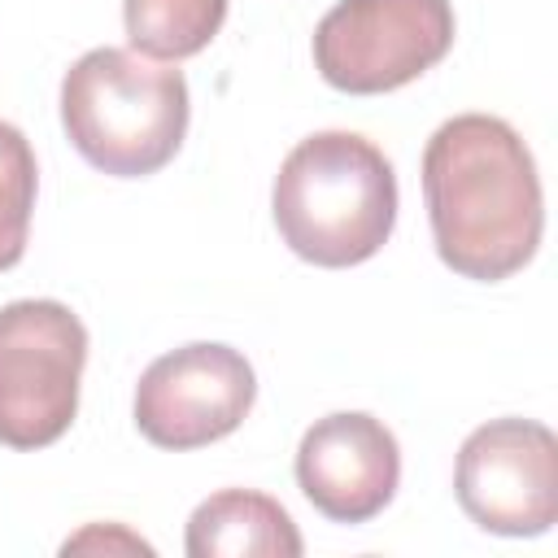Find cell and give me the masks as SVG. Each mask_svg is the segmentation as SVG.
<instances>
[{"mask_svg": "<svg viewBox=\"0 0 558 558\" xmlns=\"http://www.w3.org/2000/svg\"><path fill=\"white\" fill-rule=\"evenodd\" d=\"M423 201L436 253L462 279L501 283L541 248L545 196L532 148L493 113H458L432 131Z\"/></svg>", "mask_w": 558, "mask_h": 558, "instance_id": "6da1fadb", "label": "cell"}, {"mask_svg": "<svg viewBox=\"0 0 558 558\" xmlns=\"http://www.w3.org/2000/svg\"><path fill=\"white\" fill-rule=\"evenodd\" d=\"M227 22V0H122L131 52L148 61H183L214 44Z\"/></svg>", "mask_w": 558, "mask_h": 558, "instance_id": "30bf717a", "label": "cell"}, {"mask_svg": "<svg viewBox=\"0 0 558 558\" xmlns=\"http://www.w3.org/2000/svg\"><path fill=\"white\" fill-rule=\"evenodd\" d=\"M296 484L331 523H366L401 484L397 436L366 410H336L305 427L296 445Z\"/></svg>", "mask_w": 558, "mask_h": 558, "instance_id": "ba28073f", "label": "cell"}, {"mask_svg": "<svg viewBox=\"0 0 558 558\" xmlns=\"http://www.w3.org/2000/svg\"><path fill=\"white\" fill-rule=\"evenodd\" d=\"M453 26L449 0H340L314 26V65L349 96L397 92L445 61Z\"/></svg>", "mask_w": 558, "mask_h": 558, "instance_id": "5b68a950", "label": "cell"}, {"mask_svg": "<svg viewBox=\"0 0 558 558\" xmlns=\"http://www.w3.org/2000/svg\"><path fill=\"white\" fill-rule=\"evenodd\" d=\"M257 401L248 357L218 340L161 353L135 384V427L157 449H201L231 436Z\"/></svg>", "mask_w": 558, "mask_h": 558, "instance_id": "52a82bcc", "label": "cell"}, {"mask_svg": "<svg viewBox=\"0 0 558 558\" xmlns=\"http://www.w3.org/2000/svg\"><path fill=\"white\" fill-rule=\"evenodd\" d=\"M78 549H126V554H153L148 541H140L135 532H126L122 523H87L78 536H70L61 545V554H78Z\"/></svg>", "mask_w": 558, "mask_h": 558, "instance_id": "7c38bea8", "label": "cell"}, {"mask_svg": "<svg viewBox=\"0 0 558 558\" xmlns=\"http://www.w3.org/2000/svg\"><path fill=\"white\" fill-rule=\"evenodd\" d=\"M187 78L131 48H92L61 78V126L113 179L157 174L187 135Z\"/></svg>", "mask_w": 558, "mask_h": 558, "instance_id": "3957f363", "label": "cell"}, {"mask_svg": "<svg viewBox=\"0 0 558 558\" xmlns=\"http://www.w3.org/2000/svg\"><path fill=\"white\" fill-rule=\"evenodd\" d=\"M270 214L301 262L323 270L362 266L397 227L392 161L357 131H314L283 157Z\"/></svg>", "mask_w": 558, "mask_h": 558, "instance_id": "7a4b0ae2", "label": "cell"}, {"mask_svg": "<svg viewBox=\"0 0 558 558\" xmlns=\"http://www.w3.org/2000/svg\"><path fill=\"white\" fill-rule=\"evenodd\" d=\"M35 192H39L35 148L13 122H0V270L17 266L26 253Z\"/></svg>", "mask_w": 558, "mask_h": 558, "instance_id": "8fae6325", "label": "cell"}, {"mask_svg": "<svg viewBox=\"0 0 558 558\" xmlns=\"http://www.w3.org/2000/svg\"><path fill=\"white\" fill-rule=\"evenodd\" d=\"M183 549L192 558H296L305 541L275 497L222 488L192 510Z\"/></svg>", "mask_w": 558, "mask_h": 558, "instance_id": "9c48e42d", "label": "cell"}, {"mask_svg": "<svg viewBox=\"0 0 558 558\" xmlns=\"http://www.w3.org/2000/svg\"><path fill=\"white\" fill-rule=\"evenodd\" d=\"M466 519L493 536H541L558 519V440L536 418L475 427L453 462Z\"/></svg>", "mask_w": 558, "mask_h": 558, "instance_id": "8992f818", "label": "cell"}, {"mask_svg": "<svg viewBox=\"0 0 558 558\" xmlns=\"http://www.w3.org/2000/svg\"><path fill=\"white\" fill-rule=\"evenodd\" d=\"M83 366L87 327L70 305L9 301L0 310V445H57L78 414Z\"/></svg>", "mask_w": 558, "mask_h": 558, "instance_id": "277c9868", "label": "cell"}]
</instances>
